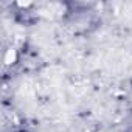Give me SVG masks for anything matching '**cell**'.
Segmentation results:
<instances>
[{
    "label": "cell",
    "instance_id": "6da1fadb",
    "mask_svg": "<svg viewBox=\"0 0 132 132\" xmlns=\"http://www.w3.org/2000/svg\"><path fill=\"white\" fill-rule=\"evenodd\" d=\"M16 50L14 48H10L8 51H6V54H5V64L6 65H10V64H13L14 61H16Z\"/></svg>",
    "mask_w": 132,
    "mask_h": 132
}]
</instances>
